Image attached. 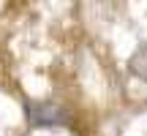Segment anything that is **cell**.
<instances>
[{
    "mask_svg": "<svg viewBox=\"0 0 147 136\" xmlns=\"http://www.w3.org/2000/svg\"><path fill=\"white\" fill-rule=\"evenodd\" d=\"M25 114L27 123L33 128H60V125H71V112L57 101H30L25 104Z\"/></svg>",
    "mask_w": 147,
    "mask_h": 136,
    "instance_id": "obj_1",
    "label": "cell"
},
{
    "mask_svg": "<svg viewBox=\"0 0 147 136\" xmlns=\"http://www.w3.org/2000/svg\"><path fill=\"white\" fill-rule=\"evenodd\" d=\"M128 73L142 79V82H147V41L139 44V46L134 49V55L128 57Z\"/></svg>",
    "mask_w": 147,
    "mask_h": 136,
    "instance_id": "obj_2",
    "label": "cell"
}]
</instances>
